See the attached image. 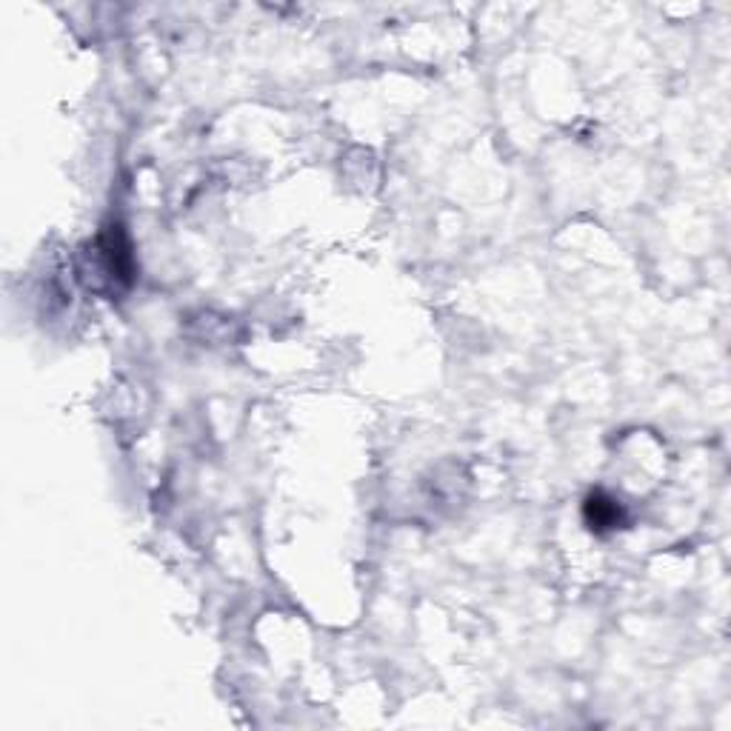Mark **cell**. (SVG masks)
Returning a JSON list of instances; mask_svg holds the SVG:
<instances>
[{
	"mask_svg": "<svg viewBox=\"0 0 731 731\" xmlns=\"http://www.w3.org/2000/svg\"><path fill=\"white\" fill-rule=\"evenodd\" d=\"M586 523H589V529L592 532H614V529H620L623 526V509H620V503L609 497L606 492H594L589 494V500H586Z\"/></svg>",
	"mask_w": 731,
	"mask_h": 731,
	"instance_id": "obj_1",
	"label": "cell"
}]
</instances>
